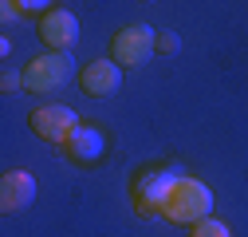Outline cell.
<instances>
[{
    "mask_svg": "<svg viewBox=\"0 0 248 237\" xmlns=\"http://www.w3.org/2000/svg\"><path fill=\"white\" fill-rule=\"evenodd\" d=\"M0 91L12 95V91H24V71L16 68H4V75H0Z\"/></svg>",
    "mask_w": 248,
    "mask_h": 237,
    "instance_id": "obj_11",
    "label": "cell"
},
{
    "mask_svg": "<svg viewBox=\"0 0 248 237\" xmlns=\"http://www.w3.org/2000/svg\"><path fill=\"white\" fill-rule=\"evenodd\" d=\"M71 79H79V68H75V59L67 51H44L24 68V87L28 91H40V95L59 91Z\"/></svg>",
    "mask_w": 248,
    "mask_h": 237,
    "instance_id": "obj_3",
    "label": "cell"
},
{
    "mask_svg": "<svg viewBox=\"0 0 248 237\" xmlns=\"http://www.w3.org/2000/svg\"><path fill=\"white\" fill-rule=\"evenodd\" d=\"M40 40L47 44V51H67L79 40V16L71 8H51L40 20Z\"/></svg>",
    "mask_w": 248,
    "mask_h": 237,
    "instance_id": "obj_6",
    "label": "cell"
},
{
    "mask_svg": "<svg viewBox=\"0 0 248 237\" xmlns=\"http://www.w3.org/2000/svg\"><path fill=\"white\" fill-rule=\"evenodd\" d=\"M36 202V178L28 170H8L0 178V210L4 214H20Z\"/></svg>",
    "mask_w": 248,
    "mask_h": 237,
    "instance_id": "obj_8",
    "label": "cell"
},
{
    "mask_svg": "<svg viewBox=\"0 0 248 237\" xmlns=\"http://www.w3.org/2000/svg\"><path fill=\"white\" fill-rule=\"evenodd\" d=\"M162 218L173 221V225H197V221L213 218V190L201 182V178L181 174L173 194H170V202H166V210H162Z\"/></svg>",
    "mask_w": 248,
    "mask_h": 237,
    "instance_id": "obj_1",
    "label": "cell"
},
{
    "mask_svg": "<svg viewBox=\"0 0 248 237\" xmlns=\"http://www.w3.org/2000/svg\"><path fill=\"white\" fill-rule=\"evenodd\" d=\"M79 87H83V95H95V99L118 95L122 68L114 64V59H91L87 68H79Z\"/></svg>",
    "mask_w": 248,
    "mask_h": 237,
    "instance_id": "obj_7",
    "label": "cell"
},
{
    "mask_svg": "<svg viewBox=\"0 0 248 237\" xmlns=\"http://www.w3.org/2000/svg\"><path fill=\"white\" fill-rule=\"evenodd\" d=\"M28 123H32V131H36L44 142H55V146H67V138L83 127L79 115H75L71 107H59V103H44V107H36Z\"/></svg>",
    "mask_w": 248,
    "mask_h": 237,
    "instance_id": "obj_5",
    "label": "cell"
},
{
    "mask_svg": "<svg viewBox=\"0 0 248 237\" xmlns=\"http://www.w3.org/2000/svg\"><path fill=\"white\" fill-rule=\"evenodd\" d=\"M158 51H177V36L173 32H158Z\"/></svg>",
    "mask_w": 248,
    "mask_h": 237,
    "instance_id": "obj_13",
    "label": "cell"
},
{
    "mask_svg": "<svg viewBox=\"0 0 248 237\" xmlns=\"http://www.w3.org/2000/svg\"><path fill=\"white\" fill-rule=\"evenodd\" d=\"M154 51H158V32H154L150 24H126V28H118L114 40H110V59L118 68H138Z\"/></svg>",
    "mask_w": 248,
    "mask_h": 237,
    "instance_id": "obj_4",
    "label": "cell"
},
{
    "mask_svg": "<svg viewBox=\"0 0 248 237\" xmlns=\"http://www.w3.org/2000/svg\"><path fill=\"white\" fill-rule=\"evenodd\" d=\"M67 158L71 162H79V166H91V162H99L103 158V151H107V138H103V131L99 127H79L71 138H67Z\"/></svg>",
    "mask_w": 248,
    "mask_h": 237,
    "instance_id": "obj_9",
    "label": "cell"
},
{
    "mask_svg": "<svg viewBox=\"0 0 248 237\" xmlns=\"http://www.w3.org/2000/svg\"><path fill=\"white\" fill-rule=\"evenodd\" d=\"M189 237H232V229H229L221 218H205V221H197V225L189 229Z\"/></svg>",
    "mask_w": 248,
    "mask_h": 237,
    "instance_id": "obj_10",
    "label": "cell"
},
{
    "mask_svg": "<svg viewBox=\"0 0 248 237\" xmlns=\"http://www.w3.org/2000/svg\"><path fill=\"white\" fill-rule=\"evenodd\" d=\"M177 178L181 170L177 166H162V170H138L134 174V182H130V198H134V210L142 218H154V214H162L166 210V202L177 186Z\"/></svg>",
    "mask_w": 248,
    "mask_h": 237,
    "instance_id": "obj_2",
    "label": "cell"
},
{
    "mask_svg": "<svg viewBox=\"0 0 248 237\" xmlns=\"http://www.w3.org/2000/svg\"><path fill=\"white\" fill-rule=\"evenodd\" d=\"M0 16L4 20H24L20 16V0H4V4H0Z\"/></svg>",
    "mask_w": 248,
    "mask_h": 237,
    "instance_id": "obj_12",
    "label": "cell"
}]
</instances>
